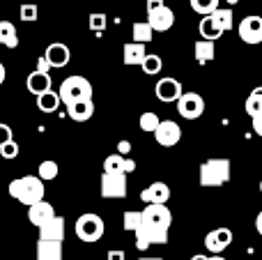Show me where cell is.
I'll return each mask as SVG.
<instances>
[{
    "label": "cell",
    "mask_w": 262,
    "mask_h": 260,
    "mask_svg": "<svg viewBox=\"0 0 262 260\" xmlns=\"http://www.w3.org/2000/svg\"><path fill=\"white\" fill-rule=\"evenodd\" d=\"M172 224V212L166 205H145L143 221L136 230V249L147 251L152 244H168V230Z\"/></svg>",
    "instance_id": "6da1fadb"
},
{
    "label": "cell",
    "mask_w": 262,
    "mask_h": 260,
    "mask_svg": "<svg viewBox=\"0 0 262 260\" xmlns=\"http://www.w3.org/2000/svg\"><path fill=\"white\" fill-rule=\"evenodd\" d=\"M9 196L14 198L16 203H21V205H35V203L44 201V182H41L37 175H23V178H16L9 182Z\"/></svg>",
    "instance_id": "7a4b0ae2"
},
{
    "label": "cell",
    "mask_w": 262,
    "mask_h": 260,
    "mask_svg": "<svg viewBox=\"0 0 262 260\" xmlns=\"http://www.w3.org/2000/svg\"><path fill=\"white\" fill-rule=\"evenodd\" d=\"M230 159L226 157H212V159L203 161L198 170V182L200 187H223L230 182Z\"/></svg>",
    "instance_id": "3957f363"
},
{
    "label": "cell",
    "mask_w": 262,
    "mask_h": 260,
    "mask_svg": "<svg viewBox=\"0 0 262 260\" xmlns=\"http://www.w3.org/2000/svg\"><path fill=\"white\" fill-rule=\"evenodd\" d=\"M58 95H60V101H62L64 106L92 99V83L88 81L85 76H69L60 83Z\"/></svg>",
    "instance_id": "277c9868"
},
{
    "label": "cell",
    "mask_w": 262,
    "mask_h": 260,
    "mask_svg": "<svg viewBox=\"0 0 262 260\" xmlns=\"http://www.w3.org/2000/svg\"><path fill=\"white\" fill-rule=\"evenodd\" d=\"M74 230H76V237L81 240V242L92 244V242H99V240L104 237L106 226H104V219H101L99 214H95V212H85V214H81L76 219Z\"/></svg>",
    "instance_id": "5b68a950"
},
{
    "label": "cell",
    "mask_w": 262,
    "mask_h": 260,
    "mask_svg": "<svg viewBox=\"0 0 262 260\" xmlns=\"http://www.w3.org/2000/svg\"><path fill=\"white\" fill-rule=\"evenodd\" d=\"M175 104H177V113L184 120H198L205 113V99L198 92H182V97Z\"/></svg>",
    "instance_id": "8992f818"
},
{
    "label": "cell",
    "mask_w": 262,
    "mask_h": 260,
    "mask_svg": "<svg viewBox=\"0 0 262 260\" xmlns=\"http://www.w3.org/2000/svg\"><path fill=\"white\" fill-rule=\"evenodd\" d=\"M101 196L104 198H124L127 196V175H122V173L101 175Z\"/></svg>",
    "instance_id": "52a82bcc"
},
{
    "label": "cell",
    "mask_w": 262,
    "mask_h": 260,
    "mask_svg": "<svg viewBox=\"0 0 262 260\" xmlns=\"http://www.w3.org/2000/svg\"><path fill=\"white\" fill-rule=\"evenodd\" d=\"M237 32H239V37H242V41H244V44H251V46L260 44V41H262V16L251 14V16L242 18Z\"/></svg>",
    "instance_id": "ba28073f"
},
{
    "label": "cell",
    "mask_w": 262,
    "mask_h": 260,
    "mask_svg": "<svg viewBox=\"0 0 262 260\" xmlns=\"http://www.w3.org/2000/svg\"><path fill=\"white\" fill-rule=\"evenodd\" d=\"M232 244V230L230 228H214L205 237V247L212 256H221L228 247Z\"/></svg>",
    "instance_id": "9c48e42d"
},
{
    "label": "cell",
    "mask_w": 262,
    "mask_h": 260,
    "mask_svg": "<svg viewBox=\"0 0 262 260\" xmlns=\"http://www.w3.org/2000/svg\"><path fill=\"white\" fill-rule=\"evenodd\" d=\"M154 92H157V99L163 101V104H170V101H177L182 97V83L177 81V78L172 76H163L159 78L157 88H154Z\"/></svg>",
    "instance_id": "30bf717a"
},
{
    "label": "cell",
    "mask_w": 262,
    "mask_h": 260,
    "mask_svg": "<svg viewBox=\"0 0 262 260\" xmlns=\"http://www.w3.org/2000/svg\"><path fill=\"white\" fill-rule=\"evenodd\" d=\"M154 138H157L159 145L163 147H172L180 143L182 138V129L177 122H172V120H161V124H159V129L154 132Z\"/></svg>",
    "instance_id": "8fae6325"
},
{
    "label": "cell",
    "mask_w": 262,
    "mask_h": 260,
    "mask_svg": "<svg viewBox=\"0 0 262 260\" xmlns=\"http://www.w3.org/2000/svg\"><path fill=\"white\" fill-rule=\"evenodd\" d=\"M140 201L145 205H166L170 201V187L166 182H152L147 189L140 191Z\"/></svg>",
    "instance_id": "7c38bea8"
},
{
    "label": "cell",
    "mask_w": 262,
    "mask_h": 260,
    "mask_svg": "<svg viewBox=\"0 0 262 260\" xmlns=\"http://www.w3.org/2000/svg\"><path fill=\"white\" fill-rule=\"evenodd\" d=\"M147 23L154 32H166V30H170L172 23H175V12H172L168 5H163V7L147 14Z\"/></svg>",
    "instance_id": "4fadbf2b"
},
{
    "label": "cell",
    "mask_w": 262,
    "mask_h": 260,
    "mask_svg": "<svg viewBox=\"0 0 262 260\" xmlns=\"http://www.w3.org/2000/svg\"><path fill=\"white\" fill-rule=\"evenodd\" d=\"M44 58L49 60L51 69H62V67H67L69 60H72V51H69V46L62 44V41H53V44H49Z\"/></svg>",
    "instance_id": "5bb4252c"
},
{
    "label": "cell",
    "mask_w": 262,
    "mask_h": 260,
    "mask_svg": "<svg viewBox=\"0 0 262 260\" xmlns=\"http://www.w3.org/2000/svg\"><path fill=\"white\" fill-rule=\"evenodd\" d=\"M53 216H55L53 205L46 203V201H39V203H35V205L28 207V221H30L32 226H37V228H41L44 224H49Z\"/></svg>",
    "instance_id": "9a60e30c"
},
{
    "label": "cell",
    "mask_w": 262,
    "mask_h": 260,
    "mask_svg": "<svg viewBox=\"0 0 262 260\" xmlns=\"http://www.w3.org/2000/svg\"><path fill=\"white\" fill-rule=\"evenodd\" d=\"M64 216H53L49 224H44L39 228V240H46V242H62L64 240Z\"/></svg>",
    "instance_id": "2e32d148"
},
{
    "label": "cell",
    "mask_w": 262,
    "mask_h": 260,
    "mask_svg": "<svg viewBox=\"0 0 262 260\" xmlns=\"http://www.w3.org/2000/svg\"><path fill=\"white\" fill-rule=\"evenodd\" d=\"M136 170V161L134 159H127L122 155H108L104 159V173H122V175H129Z\"/></svg>",
    "instance_id": "e0dca14e"
},
{
    "label": "cell",
    "mask_w": 262,
    "mask_h": 260,
    "mask_svg": "<svg viewBox=\"0 0 262 260\" xmlns=\"http://www.w3.org/2000/svg\"><path fill=\"white\" fill-rule=\"evenodd\" d=\"M145 55H147V51H145V44H136V41H127L122 49V62L127 64V67H136V64H143Z\"/></svg>",
    "instance_id": "ac0fdd59"
},
{
    "label": "cell",
    "mask_w": 262,
    "mask_h": 260,
    "mask_svg": "<svg viewBox=\"0 0 262 260\" xmlns=\"http://www.w3.org/2000/svg\"><path fill=\"white\" fill-rule=\"evenodd\" d=\"M67 115L76 122H88V120L95 115V101L85 99V101H76V104L67 106Z\"/></svg>",
    "instance_id": "d6986e66"
},
{
    "label": "cell",
    "mask_w": 262,
    "mask_h": 260,
    "mask_svg": "<svg viewBox=\"0 0 262 260\" xmlns=\"http://www.w3.org/2000/svg\"><path fill=\"white\" fill-rule=\"evenodd\" d=\"M26 85H28V92H32L35 97H39V95H44V92L51 90V76L49 74H39L35 69V72L28 76Z\"/></svg>",
    "instance_id": "ffe728a7"
},
{
    "label": "cell",
    "mask_w": 262,
    "mask_h": 260,
    "mask_svg": "<svg viewBox=\"0 0 262 260\" xmlns=\"http://www.w3.org/2000/svg\"><path fill=\"white\" fill-rule=\"evenodd\" d=\"M37 260H62V242H37Z\"/></svg>",
    "instance_id": "44dd1931"
},
{
    "label": "cell",
    "mask_w": 262,
    "mask_h": 260,
    "mask_svg": "<svg viewBox=\"0 0 262 260\" xmlns=\"http://www.w3.org/2000/svg\"><path fill=\"white\" fill-rule=\"evenodd\" d=\"M193 55H195V62L198 64H207V62H212L214 55H216V46H214V41L198 39L193 44Z\"/></svg>",
    "instance_id": "7402d4cb"
},
{
    "label": "cell",
    "mask_w": 262,
    "mask_h": 260,
    "mask_svg": "<svg viewBox=\"0 0 262 260\" xmlns=\"http://www.w3.org/2000/svg\"><path fill=\"white\" fill-rule=\"evenodd\" d=\"M198 32H200V39H207V41H216L219 37L223 35V30L216 26V21L212 18V14H209V16H203V18H200Z\"/></svg>",
    "instance_id": "603a6c76"
},
{
    "label": "cell",
    "mask_w": 262,
    "mask_h": 260,
    "mask_svg": "<svg viewBox=\"0 0 262 260\" xmlns=\"http://www.w3.org/2000/svg\"><path fill=\"white\" fill-rule=\"evenodd\" d=\"M60 104H62V101H60V95L53 90H49V92L37 97V109H39L41 113H55V111L60 109Z\"/></svg>",
    "instance_id": "cb8c5ba5"
},
{
    "label": "cell",
    "mask_w": 262,
    "mask_h": 260,
    "mask_svg": "<svg viewBox=\"0 0 262 260\" xmlns=\"http://www.w3.org/2000/svg\"><path fill=\"white\" fill-rule=\"evenodd\" d=\"M154 37V30L149 28L147 21H136L134 26H131V39L136 41V44H149Z\"/></svg>",
    "instance_id": "d4e9b609"
},
{
    "label": "cell",
    "mask_w": 262,
    "mask_h": 260,
    "mask_svg": "<svg viewBox=\"0 0 262 260\" xmlns=\"http://www.w3.org/2000/svg\"><path fill=\"white\" fill-rule=\"evenodd\" d=\"M0 44L7 46V49H16L18 46L16 26L12 21H0Z\"/></svg>",
    "instance_id": "484cf974"
},
{
    "label": "cell",
    "mask_w": 262,
    "mask_h": 260,
    "mask_svg": "<svg viewBox=\"0 0 262 260\" xmlns=\"http://www.w3.org/2000/svg\"><path fill=\"white\" fill-rule=\"evenodd\" d=\"M212 18L216 21V26L221 28L223 32L232 30V26H235V14H232V9H230V7H219L216 12L212 14Z\"/></svg>",
    "instance_id": "4316f807"
},
{
    "label": "cell",
    "mask_w": 262,
    "mask_h": 260,
    "mask_svg": "<svg viewBox=\"0 0 262 260\" xmlns=\"http://www.w3.org/2000/svg\"><path fill=\"white\" fill-rule=\"evenodd\" d=\"M140 221H143V210H127L122 216V228L127 230V233H136L140 226Z\"/></svg>",
    "instance_id": "83f0119b"
},
{
    "label": "cell",
    "mask_w": 262,
    "mask_h": 260,
    "mask_svg": "<svg viewBox=\"0 0 262 260\" xmlns=\"http://www.w3.org/2000/svg\"><path fill=\"white\" fill-rule=\"evenodd\" d=\"M138 124H140V129H143V132L154 134L159 129V124H161V120H159L157 113H152V111H145V113L138 118Z\"/></svg>",
    "instance_id": "f1b7e54d"
},
{
    "label": "cell",
    "mask_w": 262,
    "mask_h": 260,
    "mask_svg": "<svg viewBox=\"0 0 262 260\" xmlns=\"http://www.w3.org/2000/svg\"><path fill=\"white\" fill-rule=\"evenodd\" d=\"M163 67V60L159 58V55L154 53H147L143 60V64H140V69H143V74H149V76H154V74H159Z\"/></svg>",
    "instance_id": "f546056e"
},
{
    "label": "cell",
    "mask_w": 262,
    "mask_h": 260,
    "mask_svg": "<svg viewBox=\"0 0 262 260\" xmlns=\"http://www.w3.org/2000/svg\"><path fill=\"white\" fill-rule=\"evenodd\" d=\"M191 9L198 12L200 16H209L219 9V0H191Z\"/></svg>",
    "instance_id": "4dcf8cb0"
},
{
    "label": "cell",
    "mask_w": 262,
    "mask_h": 260,
    "mask_svg": "<svg viewBox=\"0 0 262 260\" xmlns=\"http://www.w3.org/2000/svg\"><path fill=\"white\" fill-rule=\"evenodd\" d=\"M262 111V85L255 88L253 92L249 95V99H246V113L253 118V115H258Z\"/></svg>",
    "instance_id": "1f68e13d"
},
{
    "label": "cell",
    "mask_w": 262,
    "mask_h": 260,
    "mask_svg": "<svg viewBox=\"0 0 262 260\" xmlns=\"http://www.w3.org/2000/svg\"><path fill=\"white\" fill-rule=\"evenodd\" d=\"M37 178L41 180V182H51V180L58 178V164H55L53 159H46L39 164V175Z\"/></svg>",
    "instance_id": "d6a6232c"
},
{
    "label": "cell",
    "mask_w": 262,
    "mask_h": 260,
    "mask_svg": "<svg viewBox=\"0 0 262 260\" xmlns=\"http://www.w3.org/2000/svg\"><path fill=\"white\" fill-rule=\"evenodd\" d=\"M21 21H26V23H32V21H37L39 18V7L37 5H32V3H26V5H21Z\"/></svg>",
    "instance_id": "836d02e7"
},
{
    "label": "cell",
    "mask_w": 262,
    "mask_h": 260,
    "mask_svg": "<svg viewBox=\"0 0 262 260\" xmlns=\"http://www.w3.org/2000/svg\"><path fill=\"white\" fill-rule=\"evenodd\" d=\"M106 14H101V12H97V14H90V21H88V26H90V30L92 32H101L106 28Z\"/></svg>",
    "instance_id": "e575fe53"
},
{
    "label": "cell",
    "mask_w": 262,
    "mask_h": 260,
    "mask_svg": "<svg viewBox=\"0 0 262 260\" xmlns=\"http://www.w3.org/2000/svg\"><path fill=\"white\" fill-rule=\"evenodd\" d=\"M0 157H3V159H16L18 157V145L16 143H7V145H3L0 147Z\"/></svg>",
    "instance_id": "d590c367"
},
{
    "label": "cell",
    "mask_w": 262,
    "mask_h": 260,
    "mask_svg": "<svg viewBox=\"0 0 262 260\" xmlns=\"http://www.w3.org/2000/svg\"><path fill=\"white\" fill-rule=\"evenodd\" d=\"M12 141H14L12 127H9V124H5V122H0V147L7 145V143H12Z\"/></svg>",
    "instance_id": "8d00e7d4"
},
{
    "label": "cell",
    "mask_w": 262,
    "mask_h": 260,
    "mask_svg": "<svg viewBox=\"0 0 262 260\" xmlns=\"http://www.w3.org/2000/svg\"><path fill=\"white\" fill-rule=\"evenodd\" d=\"M37 72H39V74H49L51 72V64H49V60H46L44 55H39V58H37Z\"/></svg>",
    "instance_id": "74e56055"
},
{
    "label": "cell",
    "mask_w": 262,
    "mask_h": 260,
    "mask_svg": "<svg viewBox=\"0 0 262 260\" xmlns=\"http://www.w3.org/2000/svg\"><path fill=\"white\" fill-rule=\"evenodd\" d=\"M251 122H253V132L262 138V111H260L258 115H253V118H251Z\"/></svg>",
    "instance_id": "f35d334b"
},
{
    "label": "cell",
    "mask_w": 262,
    "mask_h": 260,
    "mask_svg": "<svg viewBox=\"0 0 262 260\" xmlns=\"http://www.w3.org/2000/svg\"><path fill=\"white\" fill-rule=\"evenodd\" d=\"M106 260H127V253H124L122 249H111Z\"/></svg>",
    "instance_id": "ab89813d"
},
{
    "label": "cell",
    "mask_w": 262,
    "mask_h": 260,
    "mask_svg": "<svg viewBox=\"0 0 262 260\" xmlns=\"http://www.w3.org/2000/svg\"><path fill=\"white\" fill-rule=\"evenodd\" d=\"M163 0H147V5H145V7H147V14L149 12H154V9H159V7H163Z\"/></svg>",
    "instance_id": "60d3db41"
},
{
    "label": "cell",
    "mask_w": 262,
    "mask_h": 260,
    "mask_svg": "<svg viewBox=\"0 0 262 260\" xmlns=\"http://www.w3.org/2000/svg\"><path fill=\"white\" fill-rule=\"evenodd\" d=\"M129 150H131V143H129V141H120V150H118V155H122V157H124Z\"/></svg>",
    "instance_id": "b9f144b4"
},
{
    "label": "cell",
    "mask_w": 262,
    "mask_h": 260,
    "mask_svg": "<svg viewBox=\"0 0 262 260\" xmlns=\"http://www.w3.org/2000/svg\"><path fill=\"white\" fill-rule=\"evenodd\" d=\"M255 230H258V233L262 235V210H260V214L255 216Z\"/></svg>",
    "instance_id": "7bdbcfd3"
},
{
    "label": "cell",
    "mask_w": 262,
    "mask_h": 260,
    "mask_svg": "<svg viewBox=\"0 0 262 260\" xmlns=\"http://www.w3.org/2000/svg\"><path fill=\"white\" fill-rule=\"evenodd\" d=\"M5 76H7V72H5V64L0 62V85L5 83Z\"/></svg>",
    "instance_id": "ee69618b"
},
{
    "label": "cell",
    "mask_w": 262,
    "mask_h": 260,
    "mask_svg": "<svg viewBox=\"0 0 262 260\" xmlns=\"http://www.w3.org/2000/svg\"><path fill=\"white\" fill-rule=\"evenodd\" d=\"M191 260H209L207 256H205V253H195V256L193 258H191Z\"/></svg>",
    "instance_id": "f6af8a7d"
},
{
    "label": "cell",
    "mask_w": 262,
    "mask_h": 260,
    "mask_svg": "<svg viewBox=\"0 0 262 260\" xmlns=\"http://www.w3.org/2000/svg\"><path fill=\"white\" fill-rule=\"evenodd\" d=\"M226 3H228V5H237V3H239V0H226Z\"/></svg>",
    "instance_id": "bcb514c9"
},
{
    "label": "cell",
    "mask_w": 262,
    "mask_h": 260,
    "mask_svg": "<svg viewBox=\"0 0 262 260\" xmlns=\"http://www.w3.org/2000/svg\"><path fill=\"white\" fill-rule=\"evenodd\" d=\"M209 260H226V258H221V256H212Z\"/></svg>",
    "instance_id": "7dc6e473"
},
{
    "label": "cell",
    "mask_w": 262,
    "mask_h": 260,
    "mask_svg": "<svg viewBox=\"0 0 262 260\" xmlns=\"http://www.w3.org/2000/svg\"><path fill=\"white\" fill-rule=\"evenodd\" d=\"M140 260H161V258H140Z\"/></svg>",
    "instance_id": "c3c4849f"
},
{
    "label": "cell",
    "mask_w": 262,
    "mask_h": 260,
    "mask_svg": "<svg viewBox=\"0 0 262 260\" xmlns=\"http://www.w3.org/2000/svg\"><path fill=\"white\" fill-rule=\"evenodd\" d=\"M260 193H262V180H260Z\"/></svg>",
    "instance_id": "681fc988"
}]
</instances>
